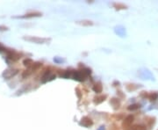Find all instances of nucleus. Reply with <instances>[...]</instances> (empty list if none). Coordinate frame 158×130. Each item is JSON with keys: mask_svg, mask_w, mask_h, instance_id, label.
<instances>
[{"mask_svg": "<svg viewBox=\"0 0 158 130\" xmlns=\"http://www.w3.org/2000/svg\"><path fill=\"white\" fill-rule=\"evenodd\" d=\"M76 91H77V95H78V97H79V98L81 97V94H80V91H79V89H76Z\"/></svg>", "mask_w": 158, "mask_h": 130, "instance_id": "nucleus-19", "label": "nucleus"}, {"mask_svg": "<svg viewBox=\"0 0 158 130\" xmlns=\"http://www.w3.org/2000/svg\"><path fill=\"white\" fill-rule=\"evenodd\" d=\"M23 64L25 65V66L30 67L31 65H33V62L32 59H26V60L23 61Z\"/></svg>", "mask_w": 158, "mask_h": 130, "instance_id": "nucleus-12", "label": "nucleus"}, {"mask_svg": "<svg viewBox=\"0 0 158 130\" xmlns=\"http://www.w3.org/2000/svg\"><path fill=\"white\" fill-rule=\"evenodd\" d=\"M24 40L31 41V42H33V43H37V44H43V43H46V42H48V41H49V39L39 38V37H33V36L24 37Z\"/></svg>", "mask_w": 158, "mask_h": 130, "instance_id": "nucleus-1", "label": "nucleus"}, {"mask_svg": "<svg viewBox=\"0 0 158 130\" xmlns=\"http://www.w3.org/2000/svg\"><path fill=\"white\" fill-rule=\"evenodd\" d=\"M7 57L12 61H16L19 58V54L16 53L15 51H9V52H7Z\"/></svg>", "mask_w": 158, "mask_h": 130, "instance_id": "nucleus-6", "label": "nucleus"}, {"mask_svg": "<svg viewBox=\"0 0 158 130\" xmlns=\"http://www.w3.org/2000/svg\"><path fill=\"white\" fill-rule=\"evenodd\" d=\"M19 72V70L16 69H7L6 70H4V72L3 73V77L5 79H10V78H13L14 76H16Z\"/></svg>", "mask_w": 158, "mask_h": 130, "instance_id": "nucleus-2", "label": "nucleus"}, {"mask_svg": "<svg viewBox=\"0 0 158 130\" xmlns=\"http://www.w3.org/2000/svg\"><path fill=\"white\" fill-rule=\"evenodd\" d=\"M54 78H55V75L52 74L51 72H46L44 76L42 77V78H41V82L42 83H46V82L51 81V80L54 79Z\"/></svg>", "mask_w": 158, "mask_h": 130, "instance_id": "nucleus-4", "label": "nucleus"}, {"mask_svg": "<svg viewBox=\"0 0 158 130\" xmlns=\"http://www.w3.org/2000/svg\"><path fill=\"white\" fill-rule=\"evenodd\" d=\"M140 108V105H138V104H133V105H129V106L127 107V109L129 111H134V110H137V109Z\"/></svg>", "mask_w": 158, "mask_h": 130, "instance_id": "nucleus-13", "label": "nucleus"}, {"mask_svg": "<svg viewBox=\"0 0 158 130\" xmlns=\"http://www.w3.org/2000/svg\"><path fill=\"white\" fill-rule=\"evenodd\" d=\"M40 16H41V13H40V12H32V13L26 14L25 16H21V17H19V18H20V19H27V18L40 17Z\"/></svg>", "mask_w": 158, "mask_h": 130, "instance_id": "nucleus-9", "label": "nucleus"}, {"mask_svg": "<svg viewBox=\"0 0 158 130\" xmlns=\"http://www.w3.org/2000/svg\"><path fill=\"white\" fill-rule=\"evenodd\" d=\"M149 99H150L151 101H155L156 99H158V93H156V92H154V93L150 94V95L149 96Z\"/></svg>", "mask_w": 158, "mask_h": 130, "instance_id": "nucleus-15", "label": "nucleus"}, {"mask_svg": "<svg viewBox=\"0 0 158 130\" xmlns=\"http://www.w3.org/2000/svg\"><path fill=\"white\" fill-rule=\"evenodd\" d=\"M3 50H4V47L3 46L2 44H1V43H0V52H1V51H3Z\"/></svg>", "mask_w": 158, "mask_h": 130, "instance_id": "nucleus-18", "label": "nucleus"}, {"mask_svg": "<svg viewBox=\"0 0 158 130\" xmlns=\"http://www.w3.org/2000/svg\"><path fill=\"white\" fill-rule=\"evenodd\" d=\"M133 121V115H128V116L124 120L123 124L122 125H123V127H125V128L126 127H129Z\"/></svg>", "mask_w": 158, "mask_h": 130, "instance_id": "nucleus-7", "label": "nucleus"}, {"mask_svg": "<svg viewBox=\"0 0 158 130\" xmlns=\"http://www.w3.org/2000/svg\"><path fill=\"white\" fill-rule=\"evenodd\" d=\"M8 27L4 26H0V31H7Z\"/></svg>", "mask_w": 158, "mask_h": 130, "instance_id": "nucleus-17", "label": "nucleus"}, {"mask_svg": "<svg viewBox=\"0 0 158 130\" xmlns=\"http://www.w3.org/2000/svg\"><path fill=\"white\" fill-rule=\"evenodd\" d=\"M86 74L84 73L83 71H76L73 75V78L75 80H77V81H84L85 78H86Z\"/></svg>", "mask_w": 158, "mask_h": 130, "instance_id": "nucleus-3", "label": "nucleus"}, {"mask_svg": "<svg viewBox=\"0 0 158 130\" xmlns=\"http://www.w3.org/2000/svg\"><path fill=\"white\" fill-rule=\"evenodd\" d=\"M92 124H93V121L89 118V117H86V116L83 117L81 120V125H83V127H86V128L91 126Z\"/></svg>", "mask_w": 158, "mask_h": 130, "instance_id": "nucleus-5", "label": "nucleus"}, {"mask_svg": "<svg viewBox=\"0 0 158 130\" xmlns=\"http://www.w3.org/2000/svg\"><path fill=\"white\" fill-rule=\"evenodd\" d=\"M106 99V96H99V97H96L94 99L95 104H100L103 101H105V99Z\"/></svg>", "mask_w": 158, "mask_h": 130, "instance_id": "nucleus-11", "label": "nucleus"}, {"mask_svg": "<svg viewBox=\"0 0 158 130\" xmlns=\"http://www.w3.org/2000/svg\"><path fill=\"white\" fill-rule=\"evenodd\" d=\"M114 7H115L117 10H121V9H126L127 6L122 4H114Z\"/></svg>", "mask_w": 158, "mask_h": 130, "instance_id": "nucleus-16", "label": "nucleus"}, {"mask_svg": "<svg viewBox=\"0 0 158 130\" xmlns=\"http://www.w3.org/2000/svg\"><path fill=\"white\" fill-rule=\"evenodd\" d=\"M133 130H146V128L143 125H135L133 127Z\"/></svg>", "mask_w": 158, "mask_h": 130, "instance_id": "nucleus-14", "label": "nucleus"}, {"mask_svg": "<svg viewBox=\"0 0 158 130\" xmlns=\"http://www.w3.org/2000/svg\"><path fill=\"white\" fill-rule=\"evenodd\" d=\"M102 90H103V87L100 83H96V84L93 86V91H94L96 93H100V92H102Z\"/></svg>", "mask_w": 158, "mask_h": 130, "instance_id": "nucleus-10", "label": "nucleus"}, {"mask_svg": "<svg viewBox=\"0 0 158 130\" xmlns=\"http://www.w3.org/2000/svg\"><path fill=\"white\" fill-rule=\"evenodd\" d=\"M77 23L78 25L83 26H90L93 25V22L91 20H80V21H77Z\"/></svg>", "mask_w": 158, "mask_h": 130, "instance_id": "nucleus-8", "label": "nucleus"}]
</instances>
